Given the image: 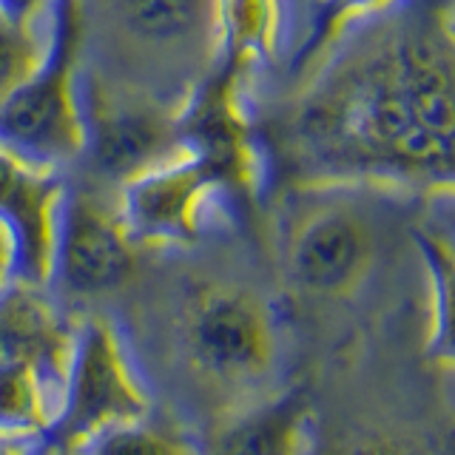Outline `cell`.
I'll return each mask as SVG.
<instances>
[{"mask_svg": "<svg viewBox=\"0 0 455 455\" xmlns=\"http://www.w3.org/2000/svg\"><path fill=\"white\" fill-rule=\"evenodd\" d=\"M68 14V0H0V100L46 63Z\"/></svg>", "mask_w": 455, "mask_h": 455, "instance_id": "obj_7", "label": "cell"}, {"mask_svg": "<svg viewBox=\"0 0 455 455\" xmlns=\"http://www.w3.org/2000/svg\"><path fill=\"white\" fill-rule=\"evenodd\" d=\"M0 455H18V452H12V450H4V447H0Z\"/></svg>", "mask_w": 455, "mask_h": 455, "instance_id": "obj_14", "label": "cell"}, {"mask_svg": "<svg viewBox=\"0 0 455 455\" xmlns=\"http://www.w3.org/2000/svg\"><path fill=\"white\" fill-rule=\"evenodd\" d=\"M196 362L225 379L256 376L274 355V313L242 288H208L185 322Z\"/></svg>", "mask_w": 455, "mask_h": 455, "instance_id": "obj_5", "label": "cell"}, {"mask_svg": "<svg viewBox=\"0 0 455 455\" xmlns=\"http://www.w3.org/2000/svg\"><path fill=\"white\" fill-rule=\"evenodd\" d=\"M288 0H222V52L251 75L276 63L288 43Z\"/></svg>", "mask_w": 455, "mask_h": 455, "instance_id": "obj_8", "label": "cell"}, {"mask_svg": "<svg viewBox=\"0 0 455 455\" xmlns=\"http://www.w3.org/2000/svg\"><path fill=\"white\" fill-rule=\"evenodd\" d=\"M302 438V412L296 407H282L239 430L228 441V450L222 455H299Z\"/></svg>", "mask_w": 455, "mask_h": 455, "instance_id": "obj_10", "label": "cell"}, {"mask_svg": "<svg viewBox=\"0 0 455 455\" xmlns=\"http://www.w3.org/2000/svg\"><path fill=\"white\" fill-rule=\"evenodd\" d=\"M75 77L194 123L225 68L222 0H68Z\"/></svg>", "mask_w": 455, "mask_h": 455, "instance_id": "obj_1", "label": "cell"}, {"mask_svg": "<svg viewBox=\"0 0 455 455\" xmlns=\"http://www.w3.org/2000/svg\"><path fill=\"white\" fill-rule=\"evenodd\" d=\"M253 146L217 140L194 128L191 140L163 163L117 188L125 231L142 251H182L205 239L231 236L239 222V196L231 174Z\"/></svg>", "mask_w": 455, "mask_h": 455, "instance_id": "obj_2", "label": "cell"}, {"mask_svg": "<svg viewBox=\"0 0 455 455\" xmlns=\"http://www.w3.org/2000/svg\"><path fill=\"white\" fill-rule=\"evenodd\" d=\"M63 364L37 359L0 362V427H32L40 421L43 381Z\"/></svg>", "mask_w": 455, "mask_h": 455, "instance_id": "obj_9", "label": "cell"}, {"mask_svg": "<svg viewBox=\"0 0 455 455\" xmlns=\"http://www.w3.org/2000/svg\"><path fill=\"white\" fill-rule=\"evenodd\" d=\"M71 430H92L111 416H134L140 412V393L128 379L123 355L111 324L100 316L85 322L71 341Z\"/></svg>", "mask_w": 455, "mask_h": 455, "instance_id": "obj_6", "label": "cell"}, {"mask_svg": "<svg viewBox=\"0 0 455 455\" xmlns=\"http://www.w3.org/2000/svg\"><path fill=\"white\" fill-rule=\"evenodd\" d=\"M0 151L40 174L63 177L83 156V117L75 94L71 4L54 49L32 77L0 100Z\"/></svg>", "mask_w": 455, "mask_h": 455, "instance_id": "obj_4", "label": "cell"}, {"mask_svg": "<svg viewBox=\"0 0 455 455\" xmlns=\"http://www.w3.org/2000/svg\"><path fill=\"white\" fill-rule=\"evenodd\" d=\"M142 253L125 231L117 191L77 171L60 177L43 288L75 302L108 296L134 276Z\"/></svg>", "mask_w": 455, "mask_h": 455, "instance_id": "obj_3", "label": "cell"}, {"mask_svg": "<svg viewBox=\"0 0 455 455\" xmlns=\"http://www.w3.org/2000/svg\"><path fill=\"white\" fill-rule=\"evenodd\" d=\"M18 276V248H14V236L9 225L0 220V291Z\"/></svg>", "mask_w": 455, "mask_h": 455, "instance_id": "obj_13", "label": "cell"}, {"mask_svg": "<svg viewBox=\"0 0 455 455\" xmlns=\"http://www.w3.org/2000/svg\"><path fill=\"white\" fill-rule=\"evenodd\" d=\"M395 4L398 0H322L319 9L324 14V23L319 28L324 32V37H331L336 28H341L345 23L370 18V14H379V12H387Z\"/></svg>", "mask_w": 455, "mask_h": 455, "instance_id": "obj_12", "label": "cell"}, {"mask_svg": "<svg viewBox=\"0 0 455 455\" xmlns=\"http://www.w3.org/2000/svg\"><path fill=\"white\" fill-rule=\"evenodd\" d=\"M97 455H191L182 444L148 430L114 433L100 444Z\"/></svg>", "mask_w": 455, "mask_h": 455, "instance_id": "obj_11", "label": "cell"}]
</instances>
